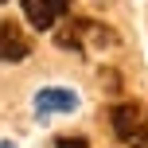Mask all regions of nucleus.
Listing matches in <instances>:
<instances>
[{
    "mask_svg": "<svg viewBox=\"0 0 148 148\" xmlns=\"http://www.w3.org/2000/svg\"><path fill=\"white\" fill-rule=\"evenodd\" d=\"M109 121H113V133H117L121 140H129V144H136V148L148 144V109H144V105L121 101V105H113Z\"/></svg>",
    "mask_w": 148,
    "mask_h": 148,
    "instance_id": "1",
    "label": "nucleus"
},
{
    "mask_svg": "<svg viewBox=\"0 0 148 148\" xmlns=\"http://www.w3.org/2000/svg\"><path fill=\"white\" fill-rule=\"evenodd\" d=\"M78 109V90L70 86H43L35 94V113L51 117V113H74Z\"/></svg>",
    "mask_w": 148,
    "mask_h": 148,
    "instance_id": "2",
    "label": "nucleus"
},
{
    "mask_svg": "<svg viewBox=\"0 0 148 148\" xmlns=\"http://www.w3.org/2000/svg\"><path fill=\"white\" fill-rule=\"evenodd\" d=\"M23 4V16L35 31H51L59 16L70 12V0H20Z\"/></svg>",
    "mask_w": 148,
    "mask_h": 148,
    "instance_id": "3",
    "label": "nucleus"
},
{
    "mask_svg": "<svg viewBox=\"0 0 148 148\" xmlns=\"http://www.w3.org/2000/svg\"><path fill=\"white\" fill-rule=\"evenodd\" d=\"M31 55L27 31H20L16 20H0V62H23Z\"/></svg>",
    "mask_w": 148,
    "mask_h": 148,
    "instance_id": "4",
    "label": "nucleus"
},
{
    "mask_svg": "<svg viewBox=\"0 0 148 148\" xmlns=\"http://www.w3.org/2000/svg\"><path fill=\"white\" fill-rule=\"evenodd\" d=\"M55 148H90V144L82 140V136H62V140L55 144Z\"/></svg>",
    "mask_w": 148,
    "mask_h": 148,
    "instance_id": "5",
    "label": "nucleus"
},
{
    "mask_svg": "<svg viewBox=\"0 0 148 148\" xmlns=\"http://www.w3.org/2000/svg\"><path fill=\"white\" fill-rule=\"evenodd\" d=\"M0 148H16V144H12V140H0Z\"/></svg>",
    "mask_w": 148,
    "mask_h": 148,
    "instance_id": "6",
    "label": "nucleus"
},
{
    "mask_svg": "<svg viewBox=\"0 0 148 148\" xmlns=\"http://www.w3.org/2000/svg\"><path fill=\"white\" fill-rule=\"evenodd\" d=\"M0 4H4V0H0Z\"/></svg>",
    "mask_w": 148,
    "mask_h": 148,
    "instance_id": "7",
    "label": "nucleus"
},
{
    "mask_svg": "<svg viewBox=\"0 0 148 148\" xmlns=\"http://www.w3.org/2000/svg\"><path fill=\"white\" fill-rule=\"evenodd\" d=\"M140 148H144V144H140Z\"/></svg>",
    "mask_w": 148,
    "mask_h": 148,
    "instance_id": "8",
    "label": "nucleus"
}]
</instances>
